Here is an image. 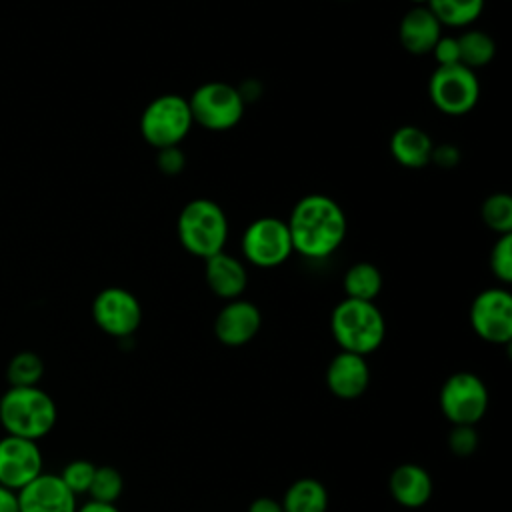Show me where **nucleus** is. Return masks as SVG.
Masks as SVG:
<instances>
[{"label":"nucleus","mask_w":512,"mask_h":512,"mask_svg":"<svg viewBox=\"0 0 512 512\" xmlns=\"http://www.w3.org/2000/svg\"><path fill=\"white\" fill-rule=\"evenodd\" d=\"M292 250L308 260L332 256L346 236V214L342 206L326 194H306L286 220Z\"/></svg>","instance_id":"obj_1"},{"label":"nucleus","mask_w":512,"mask_h":512,"mask_svg":"<svg viewBox=\"0 0 512 512\" xmlns=\"http://www.w3.org/2000/svg\"><path fill=\"white\" fill-rule=\"evenodd\" d=\"M56 420V402L40 386H10L0 396V426L6 434L38 442L52 432Z\"/></svg>","instance_id":"obj_2"},{"label":"nucleus","mask_w":512,"mask_h":512,"mask_svg":"<svg viewBox=\"0 0 512 512\" xmlns=\"http://www.w3.org/2000/svg\"><path fill=\"white\" fill-rule=\"evenodd\" d=\"M330 332L342 352L368 356L386 338V320L374 302L344 298L330 314Z\"/></svg>","instance_id":"obj_3"},{"label":"nucleus","mask_w":512,"mask_h":512,"mask_svg":"<svg viewBox=\"0 0 512 512\" xmlns=\"http://www.w3.org/2000/svg\"><path fill=\"white\" fill-rule=\"evenodd\" d=\"M228 232L230 226L224 208L210 198H194L186 202L176 220L180 246L202 260L224 250Z\"/></svg>","instance_id":"obj_4"},{"label":"nucleus","mask_w":512,"mask_h":512,"mask_svg":"<svg viewBox=\"0 0 512 512\" xmlns=\"http://www.w3.org/2000/svg\"><path fill=\"white\" fill-rule=\"evenodd\" d=\"M188 100L180 94H160L140 114V136L156 150L180 146L192 128Z\"/></svg>","instance_id":"obj_5"},{"label":"nucleus","mask_w":512,"mask_h":512,"mask_svg":"<svg viewBox=\"0 0 512 512\" xmlns=\"http://www.w3.org/2000/svg\"><path fill=\"white\" fill-rule=\"evenodd\" d=\"M186 100L192 122L212 132H226L234 128L242 120L246 108L238 88L220 80L196 86Z\"/></svg>","instance_id":"obj_6"},{"label":"nucleus","mask_w":512,"mask_h":512,"mask_svg":"<svg viewBox=\"0 0 512 512\" xmlns=\"http://www.w3.org/2000/svg\"><path fill=\"white\" fill-rule=\"evenodd\" d=\"M488 388L484 380L468 370L450 374L440 386L438 406L442 416L454 424L476 426L488 410Z\"/></svg>","instance_id":"obj_7"},{"label":"nucleus","mask_w":512,"mask_h":512,"mask_svg":"<svg viewBox=\"0 0 512 512\" xmlns=\"http://www.w3.org/2000/svg\"><path fill=\"white\" fill-rule=\"evenodd\" d=\"M242 256L256 268H276L292 256V242L286 220L276 216H260L252 220L240 240Z\"/></svg>","instance_id":"obj_8"},{"label":"nucleus","mask_w":512,"mask_h":512,"mask_svg":"<svg viewBox=\"0 0 512 512\" xmlns=\"http://www.w3.org/2000/svg\"><path fill=\"white\" fill-rule=\"evenodd\" d=\"M428 96L442 114L464 116L478 104L480 80L462 64L436 66L428 80Z\"/></svg>","instance_id":"obj_9"},{"label":"nucleus","mask_w":512,"mask_h":512,"mask_svg":"<svg viewBox=\"0 0 512 512\" xmlns=\"http://www.w3.org/2000/svg\"><path fill=\"white\" fill-rule=\"evenodd\" d=\"M470 326L488 342L506 346L512 342V296L506 288L494 286L478 292L470 304Z\"/></svg>","instance_id":"obj_10"},{"label":"nucleus","mask_w":512,"mask_h":512,"mask_svg":"<svg viewBox=\"0 0 512 512\" xmlns=\"http://www.w3.org/2000/svg\"><path fill=\"white\" fill-rule=\"evenodd\" d=\"M92 318L104 334L124 340L140 328L142 306L130 290L108 286L96 294L92 302Z\"/></svg>","instance_id":"obj_11"},{"label":"nucleus","mask_w":512,"mask_h":512,"mask_svg":"<svg viewBox=\"0 0 512 512\" xmlns=\"http://www.w3.org/2000/svg\"><path fill=\"white\" fill-rule=\"evenodd\" d=\"M44 458L34 440L6 434L0 438V486L22 490L44 470Z\"/></svg>","instance_id":"obj_12"},{"label":"nucleus","mask_w":512,"mask_h":512,"mask_svg":"<svg viewBox=\"0 0 512 512\" xmlns=\"http://www.w3.org/2000/svg\"><path fill=\"white\" fill-rule=\"evenodd\" d=\"M262 326L260 308L244 298L228 300L214 318V336L220 344L238 348L248 344Z\"/></svg>","instance_id":"obj_13"},{"label":"nucleus","mask_w":512,"mask_h":512,"mask_svg":"<svg viewBox=\"0 0 512 512\" xmlns=\"http://www.w3.org/2000/svg\"><path fill=\"white\" fill-rule=\"evenodd\" d=\"M20 512H76L78 496H74L58 474L42 472L30 484L16 492Z\"/></svg>","instance_id":"obj_14"},{"label":"nucleus","mask_w":512,"mask_h":512,"mask_svg":"<svg viewBox=\"0 0 512 512\" xmlns=\"http://www.w3.org/2000/svg\"><path fill=\"white\" fill-rule=\"evenodd\" d=\"M370 384V366L366 356L338 352L326 368V386L340 400L360 398Z\"/></svg>","instance_id":"obj_15"},{"label":"nucleus","mask_w":512,"mask_h":512,"mask_svg":"<svg viewBox=\"0 0 512 512\" xmlns=\"http://www.w3.org/2000/svg\"><path fill=\"white\" fill-rule=\"evenodd\" d=\"M204 280L214 296L228 302L242 298L248 286V272L240 258L222 250L204 260Z\"/></svg>","instance_id":"obj_16"},{"label":"nucleus","mask_w":512,"mask_h":512,"mask_svg":"<svg viewBox=\"0 0 512 512\" xmlns=\"http://www.w3.org/2000/svg\"><path fill=\"white\" fill-rule=\"evenodd\" d=\"M442 36V24L428 6H412L398 24V40L412 56L430 54L436 40Z\"/></svg>","instance_id":"obj_17"},{"label":"nucleus","mask_w":512,"mask_h":512,"mask_svg":"<svg viewBox=\"0 0 512 512\" xmlns=\"http://www.w3.org/2000/svg\"><path fill=\"white\" fill-rule=\"evenodd\" d=\"M388 490L396 504L404 508H422L434 492L432 476L426 468L414 462L400 464L388 478Z\"/></svg>","instance_id":"obj_18"},{"label":"nucleus","mask_w":512,"mask_h":512,"mask_svg":"<svg viewBox=\"0 0 512 512\" xmlns=\"http://www.w3.org/2000/svg\"><path fill=\"white\" fill-rule=\"evenodd\" d=\"M432 148L434 142L428 136V132H424L418 126L412 124H404L400 128H396L390 136V154L392 158L410 170H418L424 168L426 164H430V156H432Z\"/></svg>","instance_id":"obj_19"},{"label":"nucleus","mask_w":512,"mask_h":512,"mask_svg":"<svg viewBox=\"0 0 512 512\" xmlns=\"http://www.w3.org/2000/svg\"><path fill=\"white\" fill-rule=\"evenodd\" d=\"M280 504L284 512H326L328 490L318 478L304 476L286 488Z\"/></svg>","instance_id":"obj_20"},{"label":"nucleus","mask_w":512,"mask_h":512,"mask_svg":"<svg viewBox=\"0 0 512 512\" xmlns=\"http://www.w3.org/2000/svg\"><path fill=\"white\" fill-rule=\"evenodd\" d=\"M342 288L346 298L374 302L382 290V274L372 262H356L344 272Z\"/></svg>","instance_id":"obj_21"},{"label":"nucleus","mask_w":512,"mask_h":512,"mask_svg":"<svg viewBox=\"0 0 512 512\" xmlns=\"http://www.w3.org/2000/svg\"><path fill=\"white\" fill-rule=\"evenodd\" d=\"M484 4L486 0H428L426 6L442 26L466 28L480 18Z\"/></svg>","instance_id":"obj_22"},{"label":"nucleus","mask_w":512,"mask_h":512,"mask_svg":"<svg viewBox=\"0 0 512 512\" xmlns=\"http://www.w3.org/2000/svg\"><path fill=\"white\" fill-rule=\"evenodd\" d=\"M456 40L460 48V64L470 70L484 68L496 56V42L484 30L468 28Z\"/></svg>","instance_id":"obj_23"},{"label":"nucleus","mask_w":512,"mask_h":512,"mask_svg":"<svg viewBox=\"0 0 512 512\" xmlns=\"http://www.w3.org/2000/svg\"><path fill=\"white\" fill-rule=\"evenodd\" d=\"M480 218L498 236L512 234V196L508 192H492L480 208Z\"/></svg>","instance_id":"obj_24"},{"label":"nucleus","mask_w":512,"mask_h":512,"mask_svg":"<svg viewBox=\"0 0 512 512\" xmlns=\"http://www.w3.org/2000/svg\"><path fill=\"white\" fill-rule=\"evenodd\" d=\"M44 376V362L36 352H18L6 368V378L12 388L38 386Z\"/></svg>","instance_id":"obj_25"},{"label":"nucleus","mask_w":512,"mask_h":512,"mask_svg":"<svg viewBox=\"0 0 512 512\" xmlns=\"http://www.w3.org/2000/svg\"><path fill=\"white\" fill-rule=\"evenodd\" d=\"M122 490H124V478L116 468L96 466V472L88 490L90 500L116 504V500L122 496Z\"/></svg>","instance_id":"obj_26"},{"label":"nucleus","mask_w":512,"mask_h":512,"mask_svg":"<svg viewBox=\"0 0 512 512\" xmlns=\"http://www.w3.org/2000/svg\"><path fill=\"white\" fill-rule=\"evenodd\" d=\"M94 472H96V464H92L90 460L78 458L68 462L58 476L74 496H80V494H88Z\"/></svg>","instance_id":"obj_27"},{"label":"nucleus","mask_w":512,"mask_h":512,"mask_svg":"<svg viewBox=\"0 0 512 512\" xmlns=\"http://www.w3.org/2000/svg\"><path fill=\"white\" fill-rule=\"evenodd\" d=\"M488 266L496 280L502 284L512 282V234H502L496 238L488 254Z\"/></svg>","instance_id":"obj_28"},{"label":"nucleus","mask_w":512,"mask_h":512,"mask_svg":"<svg viewBox=\"0 0 512 512\" xmlns=\"http://www.w3.org/2000/svg\"><path fill=\"white\" fill-rule=\"evenodd\" d=\"M480 444V434L476 426L470 424H454L452 430L448 432V448L454 456L466 458L476 452Z\"/></svg>","instance_id":"obj_29"},{"label":"nucleus","mask_w":512,"mask_h":512,"mask_svg":"<svg viewBox=\"0 0 512 512\" xmlns=\"http://www.w3.org/2000/svg\"><path fill=\"white\" fill-rule=\"evenodd\" d=\"M186 166V156L180 150V146H170L162 148L156 152V168L166 174V176H176L184 170Z\"/></svg>","instance_id":"obj_30"},{"label":"nucleus","mask_w":512,"mask_h":512,"mask_svg":"<svg viewBox=\"0 0 512 512\" xmlns=\"http://www.w3.org/2000/svg\"><path fill=\"white\" fill-rule=\"evenodd\" d=\"M430 54L434 56L438 66L460 64V48H458V40L454 36H440L436 40L434 48L430 50Z\"/></svg>","instance_id":"obj_31"},{"label":"nucleus","mask_w":512,"mask_h":512,"mask_svg":"<svg viewBox=\"0 0 512 512\" xmlns=\"http://www.w3.org/2000/svg\"><path fill=\"white\" fill-rule=\"evenodd\" d=\"M430 162H434L438 168L450 170L460 162V150L454 144H434Z\"/></svg>","instance_id":"obj_32"},{"label":"nucleus","mask_w":512,"mask_h":512,"mask_svg":"<svg viewBox=\"0 0 512 512\" xmlns=\"http://www.w3.org/2000/svg\"><path fill=\"white\" fill-rule=\"evenodd\" d=\"M248 512H284L280 500H274L270 496H260L250 502Z\"/></svg>","instance_id":"obj_33"},{"label":"nucleus","mask_w":512,"mask_h":512,"mask_svg":"<svg viewBox=\"0 0 512 512\" xmlns=\"http://www.w3.org/2000/svg\"><path fill=\"white\" fill-rule=\"evenodd\" d=\"M0 512H20L16 492L4 486H0Z\"/></svg>","instance_id":"obj_34"},{"label":"nucleus","mask_w":512,"mask_h":512,"mask_svg":"<svg viewBox=\"0 0 512 512\" xmlns=\"http://www.w3.org/2000/svg\"><path fill=\"white\" fill-rule=\"evenodd\" d=\"M76 512H120L116 504L110 502H98V500H88L76 508Z\"/></svg>","instance_id":"obj_35"},{"label":"nucleus","mask_w":512,"mask_h":512,"mask_svg":"<svg viewBox=\"0 0 512 512\" xmlns=\"http://www.w3.org/2000/svg\"><path fill=\"white\" fill-rule=\"evenodd\" d=\"M408 2H412L414 6H426L428 4V0H408Z\"/></svg>","instance_id":"obj_36"}]
</instances>
